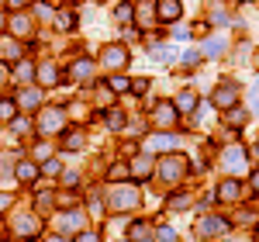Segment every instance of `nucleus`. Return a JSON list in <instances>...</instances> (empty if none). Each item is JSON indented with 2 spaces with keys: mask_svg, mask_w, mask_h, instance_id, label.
<instances>
[{
  "mask_svg": "<svg viewBox=\"0 0 259 242\" xmlns=\"http://www.w3.org/2000/svg\"><path fill=\"white\" fill-rule=\"evenodd\" d=\"M142 208V190L135 183H114L111 190V211L114 215H128V211H139Z\"/></svg>",
  "mask_w": 259,
  "mask_h": 242,
  "instance_id": "1",
  "label": "nucleus"
},
{
  "mask_svg": "<svg viewBox=\"0 0 259 242\" xmlns=\"http://www.w3.org/2000/svg\"><path fill=\"white\" fill-rule=\"evenodd\" d=\"M100 62H104L107 73H121V69L128 66V49H124V45H107V49L100 52Z\"/></svg>",
  "mask_w": 259,
  "mask_h": 242,
  "instance_id": "2",
  "label": "nucleus"
},
{
  "mask_svg": "<svg viewBox=\"0 0 259 242\" xmlns=\"http://www.w3.org/2000/svg\"><path fill=\"white\" fill-rule=\"evenodd\" d=\"M159 177H162L166 183H173V187H177V183L187 177V163L180 159V156H169V159L159 166Z\"/></svg>",
  "mask_w": 259,
  "mask_h": 242,
  "instance_id": "3",
  "label": "nucleus"
},
{
  "mask_svg": "<svg viewBox=\"0 0 259 242\" xmlns=\"http://www.w3.org/2000/svg\"><path fill=\"white\" fill-rule=\"evenodd\" d=\"M38 132L41 135H56V132H62V111L59 107H45V111H41Z\"/></svg>",
  "mask_w": 259,
  "mask_h": 242,
  "instance_id": "4",
  "label": "nucleus"
},
{
  "mask_svg": "<svg viewBox=\"0 0 259 242\" xmlns=\"http://www.w3.org/2000/svg\"><path fill=\"white\" fill-rule=\"evenodd\" d=\"M211 104L221 107V111H225V107H235V104H239V87H235V83L218 87V90H214V97H211Z\"/></svg>",
  "mask_w": 259,
  "mask_h": 242,
  "instance_id": "5",
  "label": "nucleus"
},
{
  "mask_svg": "<svg viewBox=\"0 0 259 242\" xmlns=\"http://www.w3.org/2000/svg\"><path fill=\"white\" fill-rule=\"evenodd\" d=\"M177 114H180V111L169 101H159V104H156V111H152V125H156V128H169V125L177 121Z\"/></svg>",
  "mask_w": 259,
  "mask_h": 242,
  "instance_id": "6",
  "label": "nucleus"
},
{
  "mask_svg": "<svg viewBox=\"0 0 259 242\" xmlns=\"http://www.w3.org/2000/svg\"><path fill=\"white\" fill-rule=\"evenodd\" d=\"M180 0H159L156 4V21H166V24H173V21L180 18Z\"/></svg>",
  "mask_w": 259,
  "mask_h": 242,
  "instance_id": "7",
  "label": "nucleus"
},
{
  "mask_svg": "<svg viewBox=\"0 0 259 242\" xmlns=\"http://www.w3.org/2000/svg\"><path fill=\"white\" fill-rule=\"evenodd\" d=\"M18 101L24 111H35V107H41V87H35V90H21Z\"/></svg>",
  "mask_w": 259,
  "mask_h": 242,
  "instance_id": "8",
  "label": "nucleus"
},
{
  "mask_svg": "<svg viewBox=\"0 0 259 242\" xmlns=\"http://www.w3.org/2000/svg\"><path fill=\"white\" fill-rule=\"evenodd\" d=\"M69 76H73V80H90V76H94V62H90V59H80V62H73V69H69Z\"/></svg>",
  "mask_w": 259,
  "mask_h": 242,
  "instance_id": "9",
  "label": "nucleus"
},
{
  "mask_svg": "<svg viewBox=\"0 0 259 242\" xmlns=\"http://www.w3.org/2000/svg\"><path fill=\"white\" fill-rule=\"evenodd\" d=\"M135 14H139V24H145V28H149V24L156 21V4H152V0H145V4H139V7H135Z\"/></svg>",
  "mask_w": 259,
  "mask_h": 242,
  "instance_id": "10",
  "label": "nucleus"
},
{
  "mask_svg": "<svg viewBox=\"0 0 259 242\" xmlns=\"http://www.w3.org/2000/svg\"><path fill=\"white\" fill-rule=\"evenodd\" d=\"M56 83H59V73H56V66H52V62H45V66L38 69V87H56Z\"/></svg>",
  "mask_w": 259,
  "mask_h": 242,
  "instance_id": "11",
  "label": "nucleus"
},
{
  "mask_svg": "<svg viewBox=\"0 0 259 242\" xmlns=\"http://www.w3.org/2000/svg\"><path fill=\"white\" fill-rule=\"evenodd\" d=\"M128 239H132V242H152V228L142 225V222H135L132 228H128Z\"/></svg>",
  "mask_w": 259,
  "mask_h": 242,
  "instance_id": "12",
  "label": "nucleus"
},
{
  "mask_svg": "<svg viewBox=\"0 0 259 242\" xmlns=\"http://www.w3.org/2000/svg\"><path fill=\"white\" fill-rule=\"evenodd\" d=\"M239 194H242L239 180H225V183H221V187H218V197H221V201H235Z\"/></svg>",
  "mask_w": 259,
  "mask_h": 242,
  "instance_id": "13",
  "label": "nucleus"
},
{
  "mask_svg": "<svg viewBox=\"0 0 259 242\" xmlns=\"http://www.w3.org/2000/svg\"><path fill=\"white\" fill-rule=\"evenodd\" d=\"M35 177H38V166H35V163H28V159H21L18 163V180L21 183H31Z\"/></svg>",
  "mask_w": 259,
  "mask_h": 242,
  "instance_id": "14",
  "label": "nucleus"
},
{
  "mask_svg": "<svg viewBox=\"0 0 259 242\" xmlns=\"http://www.w3.org/2000/svg\"><path fill=\"white\" fill-rule=\"evenodd\" d=\"M11 31L14 35H31V18L28 14H14L11 18Z\"/></svg>",
  "mask_w": 259,
  "mask_h": 242,
  "instance_id": "15",
  "label": "nucleus"
},
{
  "mask_svg": "<svg viewBox=\"0 0 259 242\" xmlns=\"http://www.w3.org/2000/svg\"><path fill=\"white\" fill-rule=\"evenodd\" d=\"M225 156H228V170H232V173H239L242 166L249 163V159H242V156H245V149H239V145H235V149H228Z\"/></svg>",
  "mask_w": 259,
  "mask_h": 242,
  "instance_id": "16",
  "label": "nucleus"
},
{
  "mask_svg": "<svg viewBox=\"0 0 259 242\" xmlns=\"http://www.w3.org/2000/svg\"><path fill=\"white\" fill-rule=\"evenodd\" d=\"M128 173H135V177H149V173H152V156H139V159H132V170H128Z\"/></svg>",
  "mask_w": 259,
  "mask_h": 242,
  "instance_id": "17",
  "label": "nucleus"
},
{
  "mask_svg": "<svg viewBox=\"0 0 259 242\" xmlns=\"http://www.w3.org/2000/svg\"><path fill=\"white\" fill-rule=\"evenodd\" d=\"M183 208H190V194H173V197H166V211H183Z\"/></svg>",
  "mask_w": 259,
  "mask_h": 242,
  "instance_id": "18",
  "label": "nucleus"
},
{
  "mask_svg": "<svg viewBox=\"0 0 259 242\" xmlns=\"http://www.w3.org/2000/svg\"><path fill=\"white\" fill-rule=\"evenodd\" d=\"M14 114H18V104L11 97H0V121H14Z\"/></svg>",
  "mask_w": 259,
  "mask_h": 242,
  "instance_id": "19",
  "label": "nucleus"
},
{
  "mask_svg": "<svg viewBox=\"0 0 259 242\" xmlns=\"http://www.w3.org/2000/svg\"><path fill=\"white\" fill-rule=\"evenodd\" d=\"M173 107H177V111H194V107H197V97H194L190 90H183V94L177 97V104H173Z\"/></svg>",
  "mask_w": 259,
  "mask_h": 242,
  "instance_id": "20",
  "label": "nucleus"
},
{
  "mask_svg": "<svg viewBox=\"0 0 259 242\" xmlns=\"http://www.w3.org/2000/svg\"><path fill=\"white\" fill-rule=\"evenodd\" d=\"M177 145V135H152V142H149V149L156 152V149H173Z\"/></svg>",
  "mask_w": 259,
  "mask_h": 242,
  "instance_id": "21",
  "label": "nucleus"
},
{
  "mask_svg": "<svg viewBox=\"0 0 259 242\" xmlns=\"http://www.w3.org/2000/svg\"><path fill=\"white\" fill-rule=\"evenodd\" d=\"M107 87H111V90H118V94H124L132 83H128V76H121V73H111V76H107Z\"/></svg>",
  "mask_w": 259,
  "mask_h": 242,
  "instance_id": "22",
  "label": "nucleus"
},
{
  "mask_svg": "<svg viewBox=\"0 0 259 242\" xmlns=\"http://www.w3.org/2000/svg\"><path fill=\"white\" fill-rule=\"evenodd\" d=\"M132 14H135V4H118V7H114V18H118L121 24H128Z\"/></svg>",
  "mask_w": 259,
  "mask_h": 242,
  "instance_id": "23",
  "label": "nucleus"
},
{
  "mask_svg": "<svg viewBox=\"0 0 259 242\" xmlns=\"http://www.w3.org/2000/svg\"><path fill=\"white\" fill-rule=\"evenodd\" d=\"M4 59H7V62H18L21 59V45H18V42H4Z\"/></svg>",
  "mask_w": 259,
  "mask_h": 242,
  "instance_id": "24",
  "label": "nucleus"
},
{
  "mask_svg": "<svg viewBox=\"0 0 259 242\" xmlns=\"http://www.w3.org/2000/svg\"><path fill=\"white\" fill-rule=\"evenodd\" d=\"M173 56H177V49H173V45H169V49H166V45H156V49H152V59H159V62L173 59Z\"/></svg>",
  "mask_w": 259,
  "mask_h": 242,
  "instance_id": "25",
  "label": "nucleus"
},
{
  "mask_svg": "<svg viewBox=\"0 0 259 242\" xmlns=\"http://www.w3.org/2000/svg\"><path fill=\"white\" fill-rule=\"evenodd\" d=\"M62 145H66V149H80V145H83V135H80V132H69V135L62 139Z\"/></svg>",
  "mask_w": 259,
  "mask_h": 242,
  "instance_id": "26",
  "label": "nucleus"
},
{
  "mask_svg": "<svg viewBox=\"0 0 259 242\" xmlns=\"http://www.w3.org/2000/svg\"><path fill=\"white\" fill-rule=\"evenodd\" d=\"M121 125H124V114H121V111H111V114H107V128L121 132Z\"/></svg>",
  "mask_w": 259,
  "mask_h": 242,
  "instance_id": "27",
  "label": "nucleus"
},
{
  "mask_svg": "<svg viewBox=\"0 0 259 242\" xmlns=\"http://www.w3.org/2000/svg\"><path fill=\"white\" fill-rule=\"evenodd\" d=\"M18 80H28V76H35V66L31 62H18V73H14Z\"/></svg>",
  "mask_w": 259,
  "mask_h": 242,
  "instance_id": "28",
  "label": "nucleus"
},
{
  "mask_svg": "<svg viewBox=\"0 0 259 242\" xmlns=\"http://www.w3.org/2000/svg\"><path fill=\"white\" fill-rule=\"evenodd\" d=\"M177 239V232L173 228H159V242H173Z\"/></svg>",
  "mask_w": 259,
  "mask_h": 242,
  "instance_id": "29",
  "label": "nucleus"
},
{
  "mask_svg": "<svg viewBox=\"0 0 259 242\" xmlns=\"http://www.w3.org/2000/svg\"><path fill=\"white\" fill-rule=\"evenodd\" d=\"M35 159H49V145H45V142L35 145Z\"/></svg>",
  "mask_w": 259,
  "mask_h": 242,
  "instance_id": "30",
  "label": "nucleus"
},
{
  "mask_svg": "<svg viewBox=\"0 0 259 242\" xmlns=\"http://www.w3.org/2000/svg\"><path fill=\"white\" fill-rule=\"evenodd\" d=\"M59 28H76V21H73V14H62V21H56Z\"/></svg>",
  "mask_w": 259,
  "mask_h": 242,
  "instance_id": "31",
  "label": "nucleus"
},
{
  "mask_svg": "<svg viewBox=\"0 0 259 242\" xmlns=\"http://www.w3.org/2000/svg\"><path fill=\"white\" fill-rule=\"evenodd\" d=\"M45 173H49V177H56V173H59V163L49 159V163H45Z\"/></svg>",
  "mask_w": 259,
  "mask_h": 242,
  "instance_id": "32",
  "label": "nucleus"
},
{
  "mask_svg": "<svg viewBox=\"0 0 259 242\" xmlns=\"http://www.w3.org/2000/svg\"><path fill=\"white\" fill-rule=\"evenodd\" d=\"M124 177H128V170H124V166H118V170H111V180H124Z\"/></svg>",
  "mask_w": 259,
  "mask_h": 242,
  "instance_id": "33",
  "label": "nucleus"
},
{
  "mask_svg": "<svg viewBox=\"0 0 259 242\" xmlns=\"http://www.w3.org/2000/svg\"><path fill=\"white\" fill-rule=\"evenodd\" d=\"M35 11H38V14H41V21H49V18H52V11H49L45 4H35Z\"/></svg>",
  "mask_w": 259,
  "mask_h": 242,
  "instance_id": "34",
  "label": "nucleus"
},
{
  "mask_svg": "<svg viewBox=\"0 0 259 242\" xmlns=\"http://www.w3.org/2000/svg\"><path fill=\"white\" fill-rule=\"evenodd\" d=\"M11 204H14V197H11V194H0V211H4V208H11Z\"/></svg>",
  "mask_w": 259,
  "mask_h": 242,
  "instance_id": "35",
  "label": "nucleus"
},
{
  "mask_svg": "<svg viewBox=\"0 0 259 242\" xmlns=\"http://www.w3.org/2000/svg\"><path fill=\"white\" fill-rule=\"evenodd\" d=\"M76 242H97V235H94V232H80V239Z\"/></svg>",
  "mask_w": 259,
  "mask_h": 242,
  "instance_id": "36",
  "label": "nucleus"
},
{
  "mask_svg": "<svg viewBox=\"0 0 259 242\" xmlns=\"http://www.w3.org/2000/svg\"><path fill=\"white\" fill-rule=\"evenodd\" d=\"M7 4H11V7H24L28 0H7Z\"/></svg>",
  "mask_w": 259,
  "mask_h": 242,
  "instance_id": "37",
  "label": "nucleus"
},
{
  "mask_svg": "<svg viewBox=\"0 0 259 242\" xmlns=\"http://www.w3.org/2000/svg\"><path fill=\"white\" fill-rule=\"evenodd\" d=\"M252 183H256V190H259V170H256V173H252Z\"/></svg>",
  "mask_w": 259,
  "mask_h": 242,
  "instance_id": "38",
  "label": "nucleus"
},
{
  "mask_svg": "<svg viewBox=\"0 0 259 242\" xmlns=\"http://www.w3.org/2000/svg\"><path fill=\"white\" fill-rule=\"evenodd\" d=\"M52 239H59V235H52ZM59 242H66V239H59Z\"/></svg>",
  "mask_w": 259,
  "mask_h": 242,
  "instance_id": "39",
  "label": "nucleus"
},
{
  "mask_svg": "<svg viewBox=\"0 0 259 242\" xmlns=\"http://www.w3.org/2000/svg\"><path fill=\"white\" fill-rule=\"evenodd\" d=\"M256 242H259V228H256Z\"/></svg>",
  "mask_w": 259,
  "mask_h": 242,
  "instance_id": "40",
  "label": "nucleus"
},
{
  "mask_svg": "<svg viewBox=\"0 0 259 242\" xmlns=\"http://www.w3.org/2000/svg\"><path fill=\"white\" fill-rule=\"evenodd\" d=\"M66 4H76V0H66Z\"/></svg>",
  "mask_w": 259,
  "mask_h": 242,
  "instance_id": "41",
  "label": "nucleus"
},
{
  "mask_svg": "<svg viewBox=\"0 0 259 242\" xmlns=\"http://www.w3.org/2000/svg\"><path fill=\"white\" fill-rule=\"evenodd\" d=\"M0 24H4V14H0Z\"/></svg>",
  "mask_w": 259,
  "mask_h": 242,
  "instance_id": "42",
  "label": "nucleus"
},
{
  "mask_svg": "<svg viewBox=\"0 0 259 242\" xmlns=\"http://www.w3.org/2000/svg\"><path fill=\"white\" fill-rule=\"evenodd\" d=\"M0 69H4V66H0ZM0 76H4V73H0Z\"/></svg>",
  "mask_w": 259,
  "mask_h": 242,
  "instance_id": "43",
  "label": "nucleus"
},
{
  "mask_svg": "<svg viewBox=\"0 0 259 242\" xmlns=\"http://www.w3.org/2000/svg\"><path fill=\"white\" fill-rule=\"evenodd\" d=\"M94 4H100V0H94Z\"/></svg>",
  "mask_w": 259,
  "mask_h": 242,
  "instance_id": "44",
  "label": "nucleus"
},
{
  "mask_svg": "<svg viewBox=\"0 0 259 242\" xmlns=\"http://www.w3.org/2000/svg\"><path fill=\"white\" fill-rule=\"evenodd\" d=\"M0 242H7V239H0Z\"/></svg>",
  "mask_w": 259,
  "mask_h": 242,
  "instance_id": "45",
  "label": "nucleus"
}]
</instances>
